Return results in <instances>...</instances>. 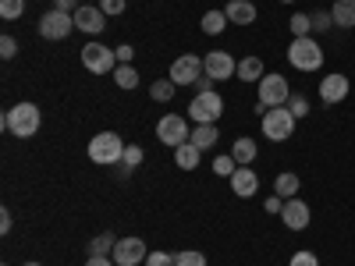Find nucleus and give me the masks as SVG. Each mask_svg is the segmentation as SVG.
Returning a JSON list of instances; mask_svg holds the SVG:
<instances>
[{
  "instance_id": "f257e3e1",
  "label": "nucleus",
  "mask_w": 355,
  "mask_h": 266,
  "mask_svg": "<svg viewBox=\"0 0 355 266\" xmlns=\"http://www.w3.org/2000/svg\"><path fill=\"white\" fill-rule=\"evenodd\" d=\"M40 125H43V114H40L36 103H28V100L15 103V107L4 114V128H8L11 135H18V139H33V135L40 132Z\"/></svg>"
},
{
  "instance_id": "f03ea898",
  "label": "nucleus",
  "mask_w": 355,
  "mask_h": 266,
  "mask_svg": "<svg viewBox=\"0 0 355 266\" xmlns=\"http://www.w3.org/2000/svg\"><path fill=\"white\" fill-rule=\"evenodd\" d=\"M85 153H89V160L100 163V167H114V163H121V157H125V142H121L117 132H100V135L89 139Z\"/></svg>"
},
{
  "instance_id": "7ed1b4c3",
  "label": "nucleus",
  "mask_w": 355,
  "mask_h": 266,
  "mask_svg": "<svg viewBox=\"0 0 355 266\" xmlns=\"http://www.w3.org/2000/svg\"><path fill=\"white\" fill-rule=\"evenodd\" d=\"M288 61L295 71H320L323 68V46L313 36H299L288 46Z\"/></svg>"
},
{
  "instance_id": "20e7f679",
  "label": "nucleus",
  "mask_w": 355,
  "mask_h": 266,
  "mask_svg": "<svg viewBox=\"0 0 355 266\" xmlns=\"http://www.w3.org/2000/svg\"><path fill=\"white\" fill-rule=\"evenodd\" d=\"M256 85H259V89H256V96H259L256 103H263L266 110H270V107H284V103L291 100V85H288V78L277 75V71H274V75H263Z\"/></svg>"
},
{
  "instance_id": "39448f33",
  "label": "nucleus",
  "mask_w": 355,
  "mask_h": 266,
  "mask_svg": "<svg viewBox=\"0 0 355 266\" xmlns=\"http://www.w3.org/2000/svg\"><path fill=\"white\" fill-rule=\"evenodd\" d=\"M220 114H224V96H220V93H199V96L189 103L192 125H217Z\"/></svg>"
},
{
  "instance_id": "423d86ee",
  "label": "nucleus",
  "mask_w": 355,
  "mask_h": 266,
  "mask_svg": "<svg viewBox=\"0 0 355 266\" xmlns=\"http://www.w3.org/2000/svg\"><path fill=\"white\" fill-rule=\"evenodd\" d=\"M82 68L93 71V75H114L117 50H107L103 43H85L82 46Z\"/></svg>"
},
{
  "instance_id": "0eeeda50",
  "label": "nucleus",
  "mask_w": 355,
  "mask_h": 266,
  "mask_svg": "<svg viewBox=\"0 0 355 266\" xmlns=\"http://www.w3.org/2000/svg\"><path fill=\"white\" fill-rule=\"evenodd\" d=\"M157 139H160L164 145H171V150H178V145H185V142L192 139L189 121H185L182 114H164L160 121H157Z\"/></svg>"
},
{
  "instance_id": "6e6552de",
  "label": "nucleus",
  "mask_w": 355,
  "mask_h": 266,
  "mask_svg": "<svg viewBox=\"0 0 355 266\" xmlns=\"http://www.w3.org/2000/svg\"><path fill=\"white\" fill-rule=\"evenodd\" d=\"M291 132H295V117L288 107H270L263 114V135L270 142H284V139H291Z\"/></svg>"
},
{
  "instance_id": "1a4fd4ad",
  "label": "nucleus",
  "mask_w": 355,
  "mask_h": 266,
  "mask_svg": "<svg viewBox=\"0 0 355 266\" xmlns=\"http://www.w3.org/2000/svg\"><path fill=\"white\" fill-rule=\"evenodd\" d=\"M71 28H75V15H68V11H46L43 18H40V36L43 39H68L71 36Z\"/></svg>"
},
{
  "instance_id": "9d476101",
  "label": "nucleus",
  "mask_w": 355,
  "mask_h": 266,
  "mask_svg": "<svg viewBox=\"0 0 355 266\" xmlns=\"http://www.w3.org/2000/svg\"><path fill=\"white\" fill-rule=\"evenodd\" d=\"M202 71L210 75L214 82H227V78H234V71H239V61H234L231 53H224V50H210L202 57Z\"/></svg>"
},
{
  "instance_id": "9b49d317",
  "label": "nucleus",
  "mask_w": 355,
  "mask_h": 266,
  "mask_svg": "<svg viewBox=\"0 0 355 266\" xmlns=\"http://www.w3.org/2000/svg\"><path fill=\"white\" fill-rule=\"evenodd\" d=\"M146 242L142 238H117V245H114V252H110V259L117 263V266H139V263H146Z\"/></svg>"
},
{
  "instance_id": "f8f14e48",
  "label": "nucleus",
  "mask_w": 355,
  "mask_h": 266,
  "mask_svg": "<svg viewBox=\"0 0 355 266\" xmlns=\"http://www.w3.org/2000/svg\"><path fill=\"white\" fill-rule=\"evenodd\" d=\"M202 75V57H196V53H185V57H178V61L171 64V82L174 85H192L196 78Z\"/></svg>"
},
{
  "instance_id": "ddd939ff",
  "label": "nucleus",
  "mask_w": 355,
  "mask_h": 266,
  "mask_svg": "<svg viewBox=\"0 0 355 266\" xmlns=\"http://www.w3.org/2000/svg\"><path fill=\"white\" fill-rule=\"evenodd\" d=\"M348 78L341 75V71H331V75H323L320 78V100L327 103V107H338L345 96H348Z\"/></svg>"
},
{
  "instance_id": "4468645a",
  "label": "nucleus",
  "mask_w": 355,
  "mask_h": 266,
  "mask_svg": "<svg viewBox=\"0 0 355 266\" xmlns=\"http://www.w3.org/2000/svg\"><path fill=\"white\" fill-rule=\"evenodd\" d=\"M75 28H78V33H85V36H100L103 28H107V15H103L100 8L82 4V8L75 11Z\"/></svg>"
},
{
  "instance_id": "2eb2a0df",
  "label": "nucleus",
  "mask_w": 355,
  "mask_h": 266,
  "mask_svg": "<svg viewBox=\"0 0 355 266\" xmlns=\"http://www.w3.org/2000/svg\"><path fill=\"white\" fill-rule=\"evenodd\" d=\"M281 220L288 231H306L309 227V206L295 195V199H284V210H281Z\"/></svg>"
},
{
  "instance_id": "dca6fc26",
  "label": "nucleus",
  "mask_w": 355,
  "mask_h": 266,
  "mask_svg": "<svg viewBox=\"0 0 355 266\" xmlns=\"http://www.w3.org/2000/svg\"><path fill=\"white\" fill-rule=\"evenodd\" d=\"M227 181H231V192L239 195V199H252L259 192V174L252 167H239V170L227 177Z\"/></svg>"
},
{
  "instance_id": "f3484780",
  "label": "nucleus",
  "mask_w": 355,
  "mask_h": 266,
  "mask_svg": "<svg viewBox=\"0 0 355 266\" xmlns=\"http://www.w3.org/2000/svg\"><path fill=\"white\" fill-rule=\"evenodd\" d=\"M224 15H227V21H234V25H252V21H256V4H252V0H227Z\"/></svg>"
},
{
  "instance_id": "a211bd4d",
  "label": "nucleus",
  "mask_w": 355,
  "mask_h": 266,
  "mask_svg": "<svg viewBox=\"0 0 355 266\" xmlns=\"http://www.w3.org/2000/svg\"><path fill=\"white\" fill-rule=\"evenodd\" d=\"M256 153H259V145L249 139V135H242V139H234V145H231V157L239 160V167H249L252 160H256Z\"/></svg>"
},
{
  "instance_id": "6ab92c4d",
  "label": "nucleus",
  "mask_w": 355,
  "mask_h": 266,
  "mask_svg": "<svg viewBox=\"0 0 355 266\" xmlns=\"http://www.w3.org/2000/svg\"><path fill=\"white\" fill-rule=\"evenodd\" d=\"M199 157H202V150L196 142H185V145H178L174 150V163L182 167V170H196L199 167Z\"/></svg>"
},
{
  "instance_id": "aec40b11",
  "label": "nucleus",
  "mask_w": 355,
  "mask_h": 266,
  "mask_svg": "<svg viewBox=\"0 0 355 266\" xmlns=\"http://www.w3.org/2000/svg\"><path fill=\"white\" fill-rule=\"evenodd\" d=\"M331 18L338 28H355V0H334Z\"/></svg>"
},
{
  "instance_id": "412c9836",
  "label": "nucleus",
  "mask_w": 355,
  "mask_h": 266,
  "mask_svg": "<svg viewBox=\"0 0 355 266\" xmlns=\"http://www.w3.org/2000/svg\"><path fill=\"white\" fill-rule=\"evenodd\" d=\"M299 174H295V170H284V174H277L274 177V192L281 195V199H295V195H299Z\"/></svg>"
},
{
  "instance_id": "4be33fe9",
  "label": "nucleus",
  "mask_w": 355,
  "mask_h": 266,
  "mask_svg": "<svg viewBox=\"0 0 355 266\" xmlns=\"http://www.w3.org/2000/svg\"><path fill=\"white\" fill-rule=\"evenodd\" d=\"M266 71H263V61L259 57H242L239 61V71H234V78H242V82H259Z\"/></svg>"
},
{
  "instance_id": "5701e85b",
  "label": "nucleus",
  "mask_w": 355,
  "mask_h": 266,
  "mask_svg": "<svg viewBox=\"0 0 355 266\" xmlns=\"http://www.w3.org/2000/svg\"><path fill=\"white\" fill-rule=\"evenodd\" d=\"M199 25H202V33H206V36H220L231 21H227V15H224V11H206Z\"/></svg>"
},
{
  "instance_id": "b1692460",
  "label": "nucleus",
  "mask_w": 355,
  "mask_h": 266,
  "mask_svg": "<svg viewBox=\"0 0 355 266\" xmlns=\"http://www.w3.org/2000/svg\"><path fill=\"white\" fill-rule=\"evenodd\" d=\"M217 135H220V132H217V125H196L189 142H196L199 150H210V145H217Z\"/></svg>"
},
{
  "instance_id": "393cba45",
  "label": "nucleus",
  "mask_w": 355,
  "mask_h": 266,
  "mask_svg": "<svg viewBox=\"0 0 355 266\" xmlns=\"http://www.w3.org/2000/svg\"><path fill=\"white\" fill-rule=\"evenodd\" d=\"M114 82H117V89H135V85H139L135 64H117V68H114Z\"/></svg>"
},
{
  "instance_id": "a878e982",
  "label": "nucleus",
  "mask_w": 355,
  "mask_h": 266,
  "mask_svg": "<svg viewBox=\"0 0 355 266\" xmlns=\"http://www.w3.org/2000/svg\"><path fill=\"white\" fill-rule=\"evenodd\" d=\"M114 245H117V238H114L110 231H107V234H96V238L89 242V256H110Z\"/></svg>"
},
{
  "instance_id": "bb28decb",
  "label": "nucleus",
  "mask_w": 355,
  "mask_h": 266,
  "mask_svg": "<svg viewBox=\"0 0 355 266\" xmlns=\"http://www.w3.org/2000/svg\"><path fill=\"white\" fill-rule=\"evenodd\" d=\"M174 89H178V85H174L171 78H157V82H153V89H150V96H153L157 103H167V100L174 96Z\"/></svg>"
},
{
  "instance_id": "cd10ccee",
  "label": "nucleus",
  "mask_w": 355,
  "mask_h": 266,
  "mask_svg": "<svg viewBox=\"0 0 355 266\" xmlns=\"http://www.w3.org/2000/svg\"><path fill=\"white\" fill-rule=\"evenodd\" d=\"M291 36L299 39V36H313V18L309 15H291Z\"/></svg>"
},
{
  "instance_id": "c85d7f7f",
  "label": "nucleus",
  "mask_w": 355,
  "mask_h": 266,
  "mask_svg": "<svg viewBox=\"0 0 355 266\" xmlns=\"http://www.w3.org/2000/svg\"><path fill=\"white\" fill-rule=\"evenodd\" d=\"M25 15V0H0V18L4 21H15Z\"/></svg>"
},
{
  "instance_id": "c756f323",
  "label": "nucleus",
  "mask_w": 355,
  "mask_h": 266,
  "mask_svg": "<svg viewBox=\"0 0 355 266\" xmlns=\"http://www.w3.org/2000/svg\"><path fill=\"white\" fill-rule=\"evenodd\" d=\"M234 170H239V160H234L231 153H227V157H217V160H214V174H217V177H231Z\"/></svg>"
},
{
  "instance_id": "7c9ffc66",
  "label": "nucleus",
  "mask_w": 355,
  "mask_h": 266,
  "mask_svg": "<svg viewBox=\"0 0 355 266\" xmlns=\"http://www.w3.org/2000/svg\"><path fill=\"white\" fill-rule=\"evenodd\" d=\"M284 107L291 110V117H295V121H302V117L309 114V100H306V96H295V93H291V100H288Z\"/></svg>"
},
{
  "instance_id": "2f4dec72",
  "label": "nucleus",
  "mask_w": 355,
  "mask_h": 266,
  "mask_svg": "<svg viewBox=\"0 0 355 266\" xmlns=\"http://www.w3.org/2000/svg\"><path fill=\"white\" fill-rule=\"evenodd\" d=\"M174 263H178V266H206V256L196 252V249H185V252L174 256Z\"/></svg>"
},
{
  "instance_id": "473e14b6",
  "label": "nucleus",
  "mask_w": 355,
  "mask_h": 266,
  "mask_svg": "<svg viewBox=\"0 0 355 266\" xmlns=\"http://www.w3.org/2000/svg\"><path fill=\"white\" fill-rule=\"evenodd\" d=\"M309 18H313V33H327V28H334L331 11H316V15H309Z\"/></svg>"
},
{
  "instance_id": "72a5a7b5",
  "label": "nucleus",
  "mask_w": 355,
  "mask_h": 266,
  "mask_svg": "<svg viewBox=\"0 0 355 266\" xmlns=\"http://www.w3.org/2000/svg\"><path fill=\"white\" fill-rule=\"evenodd\" d=\"M121 163H125V170L139 167V163H142V145H125V157H121Z\"/></svg>"
},
{
  "instance_id": "f704fd0d",
  "label": "nucleus",
  "mask_w": 355,
  "mask_h": 266,
  "mask_svg": "<svg viewBox=\"0 0 355 266\" xmlns=\"http://www.w3.org/2000/svg\"><path fill=\"white\" fill-rule=\"evenodd\" d=\"M146 266H178V263H174V256H171V252L157 249V252H150V256H146Z\"/></svg>"
},
{
  "instance_id": "c9c22d12",
  "label": "nucleus",
  "mask_w": 355,
  "mask_h": 266,
  "mask_svg": "<svg viewBox=\"0 0 355 266\" xmlns=\"http://www.w3.org/2000/svg\"><path fill=\"white\" fill-rule=\"evenodd\" d=\"M125 8H128V0H100L103 15H125Z\"/></svg>"
},
{
  "instance_id": "e433bc0d",
  "label": "nucleus",
  "mask_w": 355,
  "mask_h": 266,
  "mask_svg": "<svg viewBox=\"0 0 355 266\" xmlns=\"http://www.w3.org/2000/svg\"><path fill=\"white\" fill-rule=\"evenodd\" d=\"M288 266H320V259H316L313 252H306V249H302V252H295V256H291V263H288Z\"/></svg>"
},
{
  "instance_id": "4c0bfd02",
  "label": "nucleus",
  "mask_w": 355,
  "mask_h": 266,
  "mask_svg": "<svg viewBox=\"0 0 355 266\" xmlns=\"http://www.w3.org/2000/svg\"><path fill=\"white\" fill-rule=\"evenodd\" d=\"M15 53H18V43H15V36H4V39H0V57H4V61H11Z\"/></svg>"
},
{
  "instance_id": "58836bf2",
  "label": "nucleus",
  "mask_w": 355,
  "mask_h": 266,
  "mask_svg": "<svg viewBox=\"0 0 355 266\" xmlns=\"http://www.w3.org/2000/svg\"><path fill=\"white\" fill-rule=\"evenodd\" d=\"M192 85H196V96H199V93H214V78L206 75V71H202V75H199Z\"/></svg>"
},
{
  "instance_id": "ea45409f",
  "label": "nucleus",
  "mask_w": 355,
  "mask_h": 266,
  "mask_svg": "<svg viewBox=\"0 0 355 266\" xmlns=\"http://www.w3.org/2000/svg\"><path fill=\"white\" fill-rule=\"evenodd\" d=\"M11 227H15V217H11V210L4 206V210H0V234H8Z\"/></svg>"
},
{
  "instance_id": "a19ab883",
  "label": "nucleus",
  "mask_w": 355,
  "mask_h": 266,
  "mask_svg": "<svg viewBox=\"0 0 355 266\" xmlns=\"http://www.w3.org/2000/svg\"><path fill=\"white\" fill-rule=\"evenodd\" d=\"M114 50H117V64H132V57H135L132 46H114Z\"/></svg>"
},
{
  "instance_id": "79ce46f5",
  "label": "nucleus",
  "mask_w": 355,
  "mask_h": 266,
  "mask_svg": "<svg viewBox=\"0 0 355 266\" xmlns=\"http://www.w3.org/2000/svg\"><path fill=\"white\" fill-rule=\"evenodd\" d=\"M281 210H284V199H281V195L266 199V213H281Z\"/></svg>"
},
{
  "instance_id": "37998d69",
  "label": "nucleus",
  "mask_w": 355,
  "mask_h": 266,
  "mask_svg": "<svg viewBox=\"0 0 355 266\" xmlns=\"http://www.w3.org/2000/svg\"><path fill=\"white\" fill-rule=\"evenodd\" d=\"M53 8H57V11H68V15H75V11H78L82 4H78V0H57Z\"/></svg>"
},
{
  "instance_id": "c03bdc74",
  "label": "nucleus",
  "mask_w": 355,
  "mask_h": 266,
  "mask_svg": "<svg viewBox=\"0 0 355 266\" xmlns=\"http://www.w3.org/2000/svg\"><path fill=\"white\" fill-rule=\"evenodd\" d=\"M85 266H117L114 259H107V256H89V263Z\"/></svg>"
},
{
  "instance_id": "a18cd8bd",
  "label": "nucleus",
  "mask_w": 355,
  "mask_h": 266,
  "mask_svg": "<svg viewBox=\"0 0 355 266\" xmlns=\"http://www.w3.org/2000/svg\"><path fill=\"white\" fill-rule=\"evenodd\" d=\"M25 266H40V263H25Z\"/></svg>"
},
{
  "instance_id": "49530a36",
  "label": "nucleus",
  "mask_w": 355,
  "mask_h": 266,
  "mask_svg": "<svg viewBox=\"0 0 355 266\" xmlns=\"http://www.w3.org/2000/svg\"><path fill=\"white\" fill-rule=\"evenodd\" d=\"M281 4H291V0H281Z\"/></svg>"
},
{
  "instance_id": "de8ad7c7",
  "label": "nucleus",
  "mask_w": 355,
  "mask_h": 266,
  "mask_svg": "<svg viewBox=\"0 0 355 266\" xmlns=\"http://www.w3.org/2000/svg\"><path fill=\"white\" fill-rule=\"evenodd\" d=\"M4 266H8V263H4Z\"/></svg>"
}]
</instances>
